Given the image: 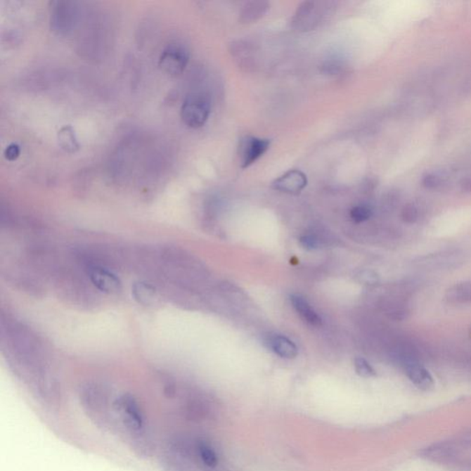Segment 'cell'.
Masks as SVG:
<instances>
[{
    "label": "cell",
    "instance_id": "obj_3",
    "mask_svg": "<svg viewBox=\"0 0 471 471\" xmlns=\"http://www.w3.org/2000/svg\"><path fill=\"white\" fill-rule=\"evenodd\" d=\"M211 113V100L205 92H192L184 99L181 108L183 123L191 128L204 127Z\"/></svg>",
    "mask_w": 471,
    "mask_h": 471
},
{
    "label": "cell",
    "instance_id": "obj_17",
    "mask_svg": "<svg viewBox=\"0 0 471 471\" xmlns=\"http://www.w3.org/2000/svg\"><path fill=\"white\" fill-rule=\"evenodd\" d=\"M446 300L451 304L471 303V282L458 283L446 291Z\"/></svg>",
    "mask_w": 471,
    "mask_h": 471
},
{
    "label": "cell",
    "instance_id": "obj_6",
    "mask_svg": "<svg viewBox=\"0 0 471 471\" xmlns=\"http://www.w3.org/2000/svg\"><path fill=\"white\" fill-rule=\"evenodd\" d=\"M189 58V51L183 44L172 43L160 53L159 65L164 72L176 77L186 70Z\"/></svg>",
    "mask_w": 471,
    "mask_h": 471
},
{
    "label": "cell",
    "instance_id": "obj_15",
    "mask_svg": "<svg viewBox=\"0 0 471 471\" xmlns=\"http://www.w3.org/2000/svg\"><path fill=\"white\" fill-rule=\"evenodd\" d=\"M268 347L282 359H292L297 356L296 344L283 335H273L267 341Z\"/></svg>",
    "mask_w": 471,
    "mask_h": 471
},
{
    "label": "cell",
    "instance_id": "obj_13",
    "mask_svg": "<svg viewBox=\"0 0 471 471\" xmlns=\"http://www.w3.org/2000/svg\"><path fill=\"white\" fill-rule=\"evenodd\" d=\"M290 301L297 314L300 316L301 318L305 323L311 325V326H320L321 324V318L313 309L312 307L310 306V304L305 297H301L300 295L293 294L290 296Z\"/></svg>",
    "mask_w": 471,
    "mask_h": 471
},
{
    "label": "cell",
    "instance_id": "obj_9",
    "mask_svg": "<svg viewBox=\"0 0 471 471\" xmlns=\"http://www.w3.org/2000/svg\"><path fill=\"white\" fill-rule=\"evenodd\" d=\"M308 186V178L299 169H290L276 179L272 183L274 190L279 192L297 195Z\"/></svg>",
    "mask_w": 471,
    "mask_h": 471
},
{
    "label": "cell",
    "instance_id": "obj_11",
    "mask_svg": "<svg viewBox=\"0 0 471 471\" xmlns=\"http://www.w3.org/2000/svg\"><path fill=\"white\" fill-rule=\"evenodd\" d=\"M255 49L252 44L245 41H237L231 44V53L241 67H254Z\"/></svg>",
    "mask_w": 471,
    "mask_h": 471
},
{
    "label": "cell",
    "instance_id": "obj_16",
    "mask_svg": "<svg viewBox=\"0 0 471 471\" xmlns=\"http://www.w3.org/2000/svg\"><path fill=\"white\" fill-rule=\"evenodd\" d=\"M270 4L266 1H250L243 6L240 13V22L249 25L257 22L269 11Z\"/></svg>",
    "mask_w": 471,
    "mask_h": 471
},
{
    "label": "cell",
    "instance_id": "obj_19",
    "mask_svg": "<svg viewBox=\"0 0 471 471\" xmlns=\"http://www.w3.org/2000/svg\"><path fill=\"white\" fill-rule=\"evenodd\" d=\"M373 211L370 207L366 205H356L351 208L350 217L351 220L356 223H363L372 217Z\"/></svg>",
    "mask_w": 471,
    "mask_h": 471
},
{
    "label": "cell",
    "instance_id": "obj_12",
    "mask_svg": "<svg viewBox=\"0 0 471 471\" xmlns=\"http://www.w3.org/2000/svg\"><path fill=\"white\" fill-rule=\"evenodd\" d=\"M132 293L139 304L146 307H156L160 304V295L155 286L148 283L138 282L133 286Z\"/></svg>",
    "mask_w": 471,
    "mask_h": 471
},
{
    "label": "cell",
    "instance_id": "obj_23",
    "mask_svg": "<svg viewBox=\"0 0 471 471\" xmlns=\"http://www.w3.org/2000/svg\"><path fill=\"white\" fill-rule=\"evenodd\" d=\"M299 241L301 245L307 250H315L320 246V240H318L317 236L313 234L303 235Z\"/></svg>",
    "mask_w": 471,
    "mask_h": 471
},
{
    "label": "cell",
    "instance_id": "obj_24",
    "mask_svg": "<svg viewBox=\"0 0 471 471\" xmlns=\"http://www.w3.org/2000/svg\"><path fill=\"white\" fill-rule=\"evenodd\" d=\"M20 148L17 144H11L5 149L4 155L8 160H16L20 156Z\"/></svg>",
    "mask_w": 471,
    "mask_h": 471
},
{
    "label": "cell",
    "instance_id": "obj_22",
    "mask_svg": "<svg viewBox=\"0 0 471 471\" xmlns=\"http://www.w3.org/2000/svg\"><path fill=\"white\" fill-rule=\"evenodd\" d=\"M420 211L418 207L414 204L405 205L401 212V219L406 224H414L418 221Z\"/></svg>",
    "mask_w": 471,
    "mask_h": 471
},
{
    "label": "cell",
    "instance_id": "obj_21",
    "mask_svg": "<svg viewBox=\"0 0 471 471\" xmlns=\"http://www.w3.org/2000/svg\"><path fill=\"white\" fill-rule=\"evenodd\" d=\"M354 368H356V371L360 377L372 378L377 375V372H375L370 363L366 359H362V357H357L354 360Z\"/></svg>",
    "mask_w": 471,
    "mask_h": 471
},
{
    "label": "cell",
    "instance_id": "obj_7",
    "mask_svg": "<svg viewBox=\"0 0 471 471\" xmlns=\"http://www.w3.org/2000/svg\"><path fill=\"white\" fill-rule=\"evenodd\" d=\"M271 147V140L261 137L246 136L238 143V157L241 169L249 167L260 160Z\"/></svg>",
    "mask_w": 471,
    "mask_h": 471
},
{
    "label": "cell",
    "instance_id": "obj_18",
    "mask_svg": "<svg viewBox=\"0 0 471 471\" xmlns=\"http://www.w3.org/2000/svg\"><path fill=\"white\" fill-rule=\"evenodd\" d=\"M58 142L63 149L67 152H76L79 148L76 135L70 125H65L58 132Z\"/></svg>",
    "mask_w": 471,
    "mask_h": 471
},
{
    "label": "cell",
    "instance_id": "obj_10",
    "mask_svg": "<svg viewBox=\"0 0 471 471\" xmlns=\"http://www.w3.org/2000/svg\"><path fill=\"white\" fill-rule=\"evenodd\" d=\"M404 371L411 383L419 389L429 390L434 387V381L430 372L418 362L411 359L404 360Z\"/></svg>",
    "mask_w": 471,
    "mask_h": 471
},
{
    "label": "cell",
    "instance_id": "obj_14",
    "mask_svg": "<svg viewBox=\"0 0 471 471\" xmlns=\"http://www.w3.org/2000/svg\"><path fill=\"white\" fill-rule=\"evenodd\" d=\"M192 441L193 450L198 456L202 466L207 469H214L219 465V456L216 450L209 442L204 439H195Z\"/></svg>",
    "mask_w": 471,
    "mask_h": 471
},
{
    "label": "cell",
    "instance_id": "obj_8",
    "mask_svg": "<svg viewBox=\"0 0 471 471\" xmlns=\"http://www.w3.org/2000/svg\"><path fill=\"white\" fill-rule=\"evenodd\" d=\"M87 273L89 280L95 288L109 295L120 293L122 283L115 274L110 272L105 267L88 266Z\"/></svg>",
    "mask_w": 471,
    "mask_h": 471
},
{
    "label": "cell",
    "instance_id": "obj_20",
    "mask_svg": "<svg viewBox=\"0 0 471 471\" xmlns=\"http://www.w3.org/2000/svg\"><path fill=\"white\" fill-rule=\"evenodd\" d=\"M423 186L428 189H439V188L445 186L446 183V176L438 172H433V174H427L423 178Z\"/></svg>",
    "mask_w": 471,
    "mask_h": 471
},
{
    "label": "cell",
    "instance_id": "obj_4",
    "mask_svg": "<svg viewBox=\"0 0 471 471\" xmlns=\"http://www.w3.org/2000/svg\"><path fill=\"white\" fill-rule=\"evenodd\" d=\"M333 3L306 1L298 6L292 18V26L298 32H309L317 28L332 11Z\"/></svg>",
    "mask_w": 471,
    "mask_h": 471
},
{
    "label": "cell",
    "instance_id": "obj_2",
    "mask_svg": "<svg viewBox=\"0 0 471 471\" xmlns=\"http://www.w3.org/2000/svg\"><path fill=\"white\" fill-rule=\"evenodd\" d=\"M83 411L98 427L111 432L115 427L113 402L109 389L98 382H88L79 390Z\"/></svg>",
    "mask_w": 471,
    "mask_h": 471
},
{
    "label": "cell",
    "instance_id": "obj_1",
    "mask_svg": "<svg viewBox=\"0 0 471 471\" xmlns=\"http://www.w3.org/2000/svg\"><path fill=\"white\" fill-rule=\"evenodd\" d=\"M115 427L124 435L131 449L141 457L148 458L154 451L151 427L144 409L130 394H124L113 401Z\"/></svg>",
    "mask_w": 471,
    "mask_h": 471
},
{
    "label": "cell",
    "instance_id": "obj_5",
    "mask_svg": "<svg viewBox=\"0 0 471 471\" xmlns=\"http://www.w3.org/2000/svg\"><path fill=\"white\" fill-rule=\"evenodd\" d=\"M79 8L76 2L53 1L50 8V26L58 34H67L76 27Z\"/></svg>",
    "mask_w": 471,
    "mask_h": 471
}]
</instances>
